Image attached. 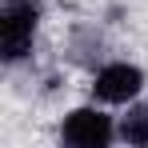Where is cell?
<instances>
[{"label": "cell", "instance_id": "obj_3", "mask_svg": "<svg viewBox=\"0 0 148 148\" xmlns=\"http://www.w3.org/2000/svg\"><path fill=\"white\" fill-rule=\"evenodd\" d=\"M140 84H144V72L136 68V64H104L96 72V80H92V92H96V100H104V104H128V100L140 92Z\"/></svg>", "mask_w": 148, "mask_h": 148}, {"label": "cell", "instance_id": "obj_2", "mask_svg": "<svg viewBox=\"0 0 148 148\" xmlns=\"http://www.w3.org/2000/svg\"><path fill=\"white\" fill-rule=\"evenodd\" d=\"M112 136H116L112 116H104L96 108H76V112H68V120L60 128V140L72 144V148H108Z\"/></svg>", "mask_w": 148, "mask_h": 148}, {"label": "cell", "instance_id": "obj_1", "mask_svg": "<svg viewBox=\"0 0 148 148\" xmlns=\"http://www.w3.org/2000/svg\"><path fill=\"white\" fill-rule=\"evenodd\" d=\"M36 20H40V0H0V52L8 64L28 56Z\"/></svg>", "mask_w": 148, "mask_h": 148}, {"label": "cell", "instance_id": "obj_4", "mask_svg": "<svg viewBox=\"0 0 148 148\" xmlns=\"http://www.w3.org/2000/svg\"><path fill=\"white\" fill-rule=\"evenodd\" d=\"M120 136L128 144H148V104L132 108V112L120 120Z\"/></svg>", "mask_w": 148, "mask_h": 148}]
</instances>
